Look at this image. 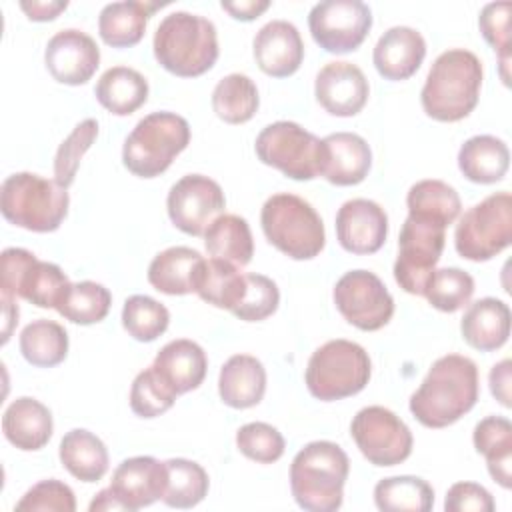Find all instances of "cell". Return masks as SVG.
Masks as SVG:
<instances>
[{
  "mask_svg": "<svg viewBox=\"0 0 512 512\" xmlns=\"http://www.w3.org/2000/svg\"><path fill=\"white\" fill-rule=\"evenodd\" d=\"M478 394L476 362L462 354H446L430 366L410 396V412L426 428H446L474 408Z\"/></svg>",
  "mask_w": 512,
  "mask_h": 512,
  "instance_id": "6da1fadb",
  "label": "cell"
},
{
  "mask_svg": "<svg viewBox=\"0 0 512 512\" xmlns=\"http://www.w3.org/2000/svg\"><path fill=\"white\" fill-rule=\"evenodd\" d=\"M482 62L464 48L442 52L430 66L420 92L424 112L438 122H458L478 104Z\"/></svg>",
  "mask_w": 512,
  "mask_h": 512,
  "instance_id": "7a4b0ae2",
  "label": "cell"
},
{
  "mask_svg": "<svg viewBox=\"0 0 512 512\" xmlns=\"http://www.w3.org/2000/svg\"><path fill=\"white\" fill-rule=\"evenodd\" d=\"M158 64L174 76L194 78L218 60L216 26L198 14L178 10L158 24L152 40Z\"/></svg>",
  "mask_w": 512,
  "mask_h": 512,
  "instance_id": "3957f363",
  "label": "cell"
},
{
  "mask_svg": "<svg viewBox=\"0 0 512 512\" xmlns=\"http://www.w3.org/2000/svg\"><path fill=\"white\" fill-rule=\"evenodd\" d=\"M350 472L348 454L330 440L306 444L290 464V490L308 512H334L342 506Z\"/></svg>",
  "mask_w": 512,
  "mask_h": 512,
  "instance_id": "277c9868",
  "label": "cell"
},
{
  "mask_svg": "<svg viewBox=\"0 0 512 512\" xmlns=\"http://www.w3.org/2000/svg\"><path fill=\"white\" fill-rule=\"evenodd\" d=\"M70 196L56 180L34 172L10 174L0 188L2 216L30 232H54L68 214Z\"/></svg>",
  "mask_w": 512,
  "mask_h": 512,
  "instance_id": "5b68a950",
  "label": "cell"
},
{
  "mask_svg": "<svg viewBox=\"0 0 512 512\" xmlns=\"http://www.w3.org/2000/svg\"><path fill=\"white\" fill-rule=\"evenodd\" d=\"M260 224L266 240L292 260L316 258L326 244L318 212L310 202L290 192L272 194L264 202Z\"/></svg>",
  "mask_w": 512,
  "mask_h": 512,
  "instance_id": "8992f818",
  "label": "cell"
},
{
  "mask_svg": "<svg viewBox=\"0 0 512 512\" xmlns=\"http://www.w3.org/2000/svg\"><path fill=\"white\" fill-rule=\"evenodd\" d=\"M188 142L190 124L186 118L166 110L152 112L126 136L122 162L134 176L156 178L168 170Z\"/></svg>",
  "mask_w": 512,
  "mask_h": 512,
  "instance_id": "52a82bcc",
  "label": "cell"
},
{
  "mask_svg": "<svg viewBox=\"0 0 512 512\" xmlns=\"http://www.w3.org/2000/svg\"><path fill=\"white\" fill-rule=\"evenodd\" d=\"M370 374L372 364L368 352L352 340L336 338L312 352L304 380L314 398L332 402L362 392Z\"/></svg>",
  "mask_w": 512,
  "mask_h": 512,
  "instance_id": "ba28073f",
  "label": "cell"
},
{
  "mask_svg": "<svg viewBox=\"0 0 512 512\" xmlns=\"http://www.w3.org/2000/svg\"><path fill=\"white\" fill-rule=\"evenodd\" d=\"M72 282L58 264L38 260L30 250L6 248L0 256L4 300L24 298L38 308H58Z\"/></svg>",
  "mask_w": 512,
  "mask_h": 512,
  "instance_id": "9c48e42d",
  "label": "cell"
},
{
  "mask_svg": "<svg viewBox=\"0 0 512 512\" xmlns=\"http://www.w3.org/2000/svg\"><path fill=\"white\" fill-rule=\"evenodd\" d=\"M512 240V196L496 192L468 208L454 230L456 252L472 262L500 254Z\"/></svg>",
  "mask_w": 512,
  "mask_h": 512,
  "instance_id": "30bf717a",
  "label": "cell"
},
{
  "mask_svg": "<svg viewBox=\"0 0 512 512\" xmlns=\"http://www.w3.org/2000/svg\"><path fill=\"white\" fill-rule=\"evenodd\" d=\"M254 150L262 164L292 180H312L322 172L324 142L290 120H278L262 128Z\"/></svg>",
  "mask_w": 512,
  "mask_h": 512,
  "instance_id": "8fae6325",
  "label": "cell"
},
{
  "mask_svg": "<svg viewBox=\"0 0 512 512\" xmlns=\"http://www.w3.org/2000/svg\"><path fill=\"white\" fill-rule=\"evenodd\" d=\"M446 242V226L408 216L398 238V258L394 262V278L398 286L414 296H424L426 282L436 270Z\"/></svg>",
  "mask_w": 512,
  "mask_h": 512,
  "instance_id": "7c38bea8",
  "label": "cell"
},
{
  "mask_svg": "<svg viewBox=\"0 0 512 512\" xmlns=\"http://www.w3.org/2000/svg\"><path fill=\"white\" fill-rule=\"evenodd\" d=\"M350 434L362 456L374 466H396L412 454L410 428L384 406H366L350 422Z\"/></svg>",
  "mask_w": 512,
  "mask_h": 512,
  "instance_id": "4fadbf2b",
  "label": "cell"
},
{
  "mask_svg": "<svg viewBox=\"0 0 512 512\" xmlns=\"http://www.w3.org/2000/svg\"><path fill=\"white\" fill-rule=\"evenodd\" d=\"M334 304L346 322L364 332L384 328L394 314V298L368 270H350L334 286Z\"/></svg>",
  "mask_w": 512,
  "mask_h": 512,
  "instance_id": "5bb4252c",
  "label": "cell"
},
{
  "mask_svg": "<svg viewBox=\"0 0 512 512\" xmlns=\"http://www.w3.org/2000/svg\"><path fill=\"white\" fill-rule=\"evenodd\" d=\"M308 28L320 48L330 54H346L368 36L372 10L360 0H324L312 6Z\"/></svg>",
  "mask_w": 512,
  "mask_h": 512,
  "instance_id": "9a60e30c",
  "label": "cell"
},
{
  "mask_svg": "<svg viewBox=\"0 0 512 512\" xmlns=\"http://www.w3.org/2000/svg\"><path fill=\"white\" fill-rule=\"evenodd\" d=\"M166 208L172 224L190 236H202L224 212L226 198L220 184L204 174H186L172 184Z\"/></svg>",
  "mask_w": 512,
  "mask_h": 512,
  "instance_id": "2e32d148",
  "label": "cell"
},
{
  "mask_svg": "<svg viewBox=\"0 0 512 512\" xmlns=\"http://www.w3.org/2000/svg\"><path fill=\"white\" fill-rule=\"evenodd\" d=\"M44 62L60 84H86L100 66V48L94 38L78 28L58 30L46 44Z\"/></svg>",
  "mask_w": 512,
  "mask_h": 512,
  "instance_id": "e0dca14e",
  "label": "cell"
},
{
  "mask_svg": "<svg viewBox=\"0 0 512 512\" xmlns=\"http://www.w3.org/2000/svg\"><path fill=\"white\" fill-rule=\"evenodd\" d=\"M318 104L332 116H356L368 102L370 86L364 72L346 60H334L320 68L314 82Z\"/></svg>",
  "mask_w": 512,
  "mask_h": 512,
  "instance_id": "ac0fdd59",
  "label": "cell"
},
{
  "mask_svg": "<svg viewBox=\"0 0 512 512\" xmlns=\"http://www.w3.org/2000/svg\"><path fill=\"white\" fill-rule=\"evenodd\" d=\"M388 236V216L380 204L368 198H352L338 208L336 238L346 252L374 254Z\"/></svg>",
  "mask_w": 512,
  "mask_h": 512,
  "instance_id": "d6986e66",
  "label": "cell"
},
{
  "mask_svg": "<svg viewBox=\"0 0 512 512\" xmlns=\"http://www.w3.org/2000/svg\"><path fill=\"white\" fill-rule=\"evenodd\" d=\"M110 488L128 512L150 506L164 496L166 464L152 456L126 458L114 470Z\"/></svg>",
  "mask_w": 512,
  "mask_h": 512,
  "instance_id": "ffe728a7",
  "label": "cell"
},
{
  "mask_svg": "<svg viewBox=\"0 0 512 512\" xmlns=\"http://www.w3.org/2000/svg\"><path fill=\"white\" fill-rule=\"evenodd\" d=\"M258 68L274 78L292 76L304 60V42L298 28L288 20H270L252 42Z\"/></svg>",
  "mask_w": 512,
  "mask_h": 512,
  "instance_id": "44dd1931",
  "label": "cell"
},
{
  "mask_svg": "<svg viewBox=\"0 0 512 512\" xmlns=\"http://www.w3.org/2000/svg\"><path fill=\"white\" fill-rule=\"evenodd\" d=\"M426 56L424 36L410 26H392L376 42L372 62L386 80L414 76Z\"/></svg>",
  "mask_w": 512,
  "mask_h": 512,
  "instance_id": "7402d4cb",
  "label": "cell"
},
{
  "mask_svg": "<svg viewBox=\"0 0 512 512\" xmlns=\"http://www.w3.org/2000/svg\"><path fill=\"white\" fill-rule=\"evenodd\" d=\"M322 172L330 184L354 186L360 184L372 166V150L368 142L354 132H334L324 140Z\"/></svg>",
  "mask_w": 512,
  "mask_h": 512,
  "instance_id": "603a6c76",
  "label": "cell"
},
{
  "mask_svg": "<svg viewBox=\"0 0 512 512\" xmlns=\"http://www.w3.org/2000/svg\"><path fill=\"white\" fill-rule=\"evenodd\" d=\"M152 368L160 380L180 396L196 390L204 382L208 358L200 344L188 338H178L160 348Z\"/></svg>",
  "mask_w": 512,
  "mask_h": 512,
  "instance_id": "cb8c5ba5",
  "label": "cell"
},
{
  "mask_svg": "<svg viewBox=\"0 0 512 512\" xmlns=\"http://www.w3.org/2000/svg\"><path fill=\"white\" fill-rule=\"evenodd\" d=\"M52 412L36 398L20 396L8 404L2 416V432L18 450H40L52 438Z\"/></svg>",
  "mask_w": 512,
  "mask_h": 512,
  "instance_id": "d4e9b609",
  "label": "cell"
},
{
  "mask_svg": "<svg viewBox=\"0 0 512 512\" xmlns=\"http://www.w3.org/2000/svg\"><path fill=\"white\" fill-rule=\"evenodd\" d=\"M460 332L466 344L480 352L502 348L510 336L508 304L492 296L472 302L460 320Z\"/></svg>",
  "mask_w": 512,
  "mask_h": 512,
  "instance_id": "484cf974",
  "label": "cell"
},
{
  "mask_svg": "<svg viewBox=\"0 0 512 512\" xmlns=\"http://www.w3.org/2000/svg\"><path fill=\"white\" fill-rule=\"evenodd\" d=\"M266 392V370L250 354H234L220 368L218 394L230 408L244 410L260 404Z\"/></svg>",
  "mask_w": 512,
  "mask_h": 512,
  "instance_id": "4316f807",
  "label": "cell"
},
{
  "mask_svg": "<svg viewBox=\"0 0 512 512\" xmlns=\"http://www.w3.org/2000/svg\"><path fill=\"white\" fill-rule=\"evenodd\" d=\"M158 2H112L100 10L98 32L112 48H128L142 40L150 16L160 8Z\"/></svg>",
  "mask_w": 512,
  "mask_h": 512,
  "instance_id": "83f0119b",
  "label": "cell"
},
{
  "mask_svg": "<svg viewBox=\"0 0 512 512\" xmlns=\"http://www.w3.org/2000/svg\"><path fill=\"white\" fill-rule=\"evenodd\" d=\"M510 166V150L504 140L492 134L468 138L458 150L460 172L476 184H494L502 180Z\"/></svg>",
  "mask_w": 512,
  "mask_h": 512,
  "instance_id": "f1b7e54d",
  "label": "cell"
},
{
  "mask_svg": "<svg viewBox=\"0 0 512 512\" xmlns=\"http://www.w3.org/2000/svg\"><path fill=\"white\" fill-rule=\"evenodd\" d=\"M202 254L188 246H172L158 252L148 266V282L162 294L184 296L194 292V278Z\"/></svg>",
  "mask_w": 512,
  "mask_h": 512,
  "instance_id": "f546056e",
  "label": "cell"
},
{
  "mask_svg": "<svg viewBox=\"0 0 512 512\" xmlns=\"http://www.w3.org/2000/svg\"><path fill=\"white\" fill-rule=\"evenodd\" d=\"M474 448L486 458L488 472L502 488L512 486V424L504 416H486L474 426Z\"/></svg>",
  "mask_w": 512,
  "mask_h": 512,
  "instance_id": "4dcf8cb0",
  "label": "cell"
},
{
  "mask_svg": "<svg viewBox=\"0 0 512 512\" xmlns=\"http://www.w3.org/2000/svg\"><path fill=\"white\" fill-rule=\"evenodd\" d=\"M62 466L82 482H98L108 472V450L104 442L84 428H74L60 440Z\"/></svg>",
  "mask_w": 512,
  "mask_h": 512,
  "instance_id": "1f68e13d",
  "label": "cell"
},
{
  "mask_svg": "<svg viewBox=\"0 0 512 512\" xmlns=\"http://www.w3.org/2000/svg\"><path fill=\"white\" fill-rule=\"evenodd\" d=\"M94 96L108 112L128 116L148 100V80L134 68L112 66L98 78Z\"/></svg>",
  "mask_w": 512,
  "mask_h": 512,
  "instance_id": "d6a6232c",
  "label": "cell"
},
{
  "mask_svg": "<svg viewBox=\"0 0 512 512\" xmlns=\"http://www.w3.org/2000/svg\"><path fill=\"white\" fill-rule=\"evenodd\" d=\"M244 286H246V278L236 268V264L220 258L202 260L194 278V292L204 302L230 312L240 302L244 294Z\"/></svg>",
  "mask_w": 512,
  "mask_h": 512,
  "instance_id": "836d02e7",
  "label": "cell"
},
{
  "mask_svg": "<svg viewBox=\"0 0 512 512\" xmlns=\"http://www.w3.org/2000/svg\"><path fill=\"white\" fill-rule=\"evenodd\" d=\"M204 246L212 258L246 266L254 256L248 222L236 214H220L204 232Z\"/></svg>",
  "mask_w": 512,
  "mask_h": 512,
  "instance_id": "e575fe53",
  "label": "cell"
},
{
  "mask_svg": "<svg viewBox=\"0 0 512 512\" xmlns=\"http://www.w3.org/2000/svg\"><path fill=\"white\" fill-rule=\"evenodd\" d=\"M260 106L258 88L250 76L232 72L218 80L212 90V110L226 124L248 122Z\"/></svg>",
  "mask_w": 512,
  "mask_h": 512,
  "instance_id": "d590c367",
  "label": "cell"
},
{
  "mask_svg": "<svg viewBox=\"0 0 512 512\" xmlns=\"http://www.w3.org/2000/svg\"><path fill=\"white\" fill-rule=\"evenodd\" d=\"M406 206L408 216H418L448 226L458 218L462 202L450 184L428 178L410 186Z\"/></svg>",
  "mask_w": 512,
  "mask_h": 512,
  "instance_id": "8d00e7d4",
  "label": "cell"
},
{
  "mask_svg": "<svg viewBox=\"0 0 512 512\" xmlns=\"http://www.w3.org/2000/svg\"><path fill=\"white\" fill-rule=\"evenodd\" d=\"M20 352L24 360L38 368H52L68 354V334L54 320H34L20 332Z\"/></svg>",
  "mask_w": 512,
  "mask_h": 512,
  "instance_id": "74e56055",
  "label": "cell"
},
{
  "mask_svg": "<svg viewBox=\"0 0 512 512\" xmlns=\"http://www.w3.org/2000/svg\"><path fill=\"white\" fill-rule=\"evenodd\" d=\"M374 502L384 512H428L434 506V490L418 476H390L374 486Z\"/></svg>",
  "mask_w": 512,
  "mask_h": 512,
  "instance_id": "f35d334b",
  "label": "cell"
},
{
  "mask_svg": "<svg viewBox=\"0 0 512 512\" xmlns=\"http://www.w3.org/2000/svg\"><path fill=\"white\" fill-rule=\"evenodd\" d=\"M166 464V488L162 502L170 508H192L200 504L208 494L206 470L186 458H170Z\"/></svg>",
  "mask_w": 512,
  "mask_h": 512,
  "instance_id": "ab89813d",
  "label": "cell"
},
{
  "mask_svg": "<svg viewBox=\"0 0 512 512\" xmlns=\"http://www.w3.org/2000/svg\"><path fill=\"white\" fill-rule=\"evenodd\" d=\"M110 304L112 294L106 286L92 280H82L68 288L62 304L56 310L66 320L88 326L104 320L110 312Z\"/></svg>",
  "mask_w": 512,
  "mask_h": 512,
  "instance_id": "60d3db41",
  "label": "cell"
},
{
  "mask_svg": "<svg viewBox=\"0 0 512 512\" xmlns=\"http://www.w3.org/2000/svg\"><path fill=\"white\" fill-rule=\"evenodd\" d=\"M170 312L158 300L146 294L126 298L122 308V326L138 342H152L166 332Z\"/></svg>",
  "mask_w": 512,
  "mask_h": 512,
  "instance_id": "b9f144b4",
  "label": "cell"
},
{
  "mask_svg": "<svg viewBox=\"0 0 512 512\" xmlns=\"http://www.w3.org/2000/svg\"><path fill=\"white\" fill-rule=\"evenodd\" d=\"M474 294V278L460 268L434 270L426 282L424 296L440 312H456L464 308Z\"/></svg>",
  "mask_w": 512,
  "mask_h": 512,
  "instance_id": "7bdbcfd3",
  "label": "cell"
},
{
  "mask_svg": "<svg viewBox=\"0 0 512 512\" xmlns=\"http://www.w3.org/2000/svg\"><path fill=\"white\" fill-rule=\"evenodd\" d=\"M98 136V122L94 118H86L80 124L74 126V130L68 134L66 140L56 150L54 156V180L68 188L78 172L82 156L88 152V148L94 144Z\"/></svg>",
  "mask_w": 512,
  "mask_h": 512,
  "instance_id": "ee69618b",
  "label": "cell"
},
{
  "mask_svg": "<svg viewBox=\"0 0 512 512\" xmlns=\"http://www.w3.org/2000/svg\"><path fill=\"white\" fill-rule=\"evenodd\" d=\"M246 286L232 314L244 322H260L272 316L280 304V290L274 280L264 274H244Z\"/></svg>",
  "mask_w": 512,
  "mask_h": 512,
  "instance_id": "f6af8a7d",
  "label": "cell"
},
{
  "mask_svg": "<svg viewBox=\"0 0 512 512\" xmlns=\"http://www.w3.org/2000/svg\"><path fill=\"white\" fill-rule=\"evenodd\" d=\"M176 394L160 380L154 368L138 372L130 388V408L140 418H156L172 408Z\"/></svg>",
  "mask_w": 512,
  "mask_h": 512,
  "instance_id": "bcb514c9",
  "label": "cell"
},
{
  "mask_svg": "<svg viewBox=\"0 0 512 512\" xmlns=\"http://www.w3.org/2000/svg\"><path fill=\"white\" fill-rule=\"evenodd\" d=\"M510 2H490L480 10L478 26L484 40L496 50L500 58V76L504 84H510Z\"/></svg>",
  "mask_w": 512,
  "mask_h": 512,
  "instance_id": "7dc6e473",
  "label": "cell"
},
{
  "mask_svg": "<svg viewBox=\"0 0 512 512\" xmlns=\"http://www.w3.org/2000/svg\"><path fill=\"white\" fill-rule=\"evenodd\" d=\"M236 446L246 458L260 464H272L282 458L286 442L272 424L248 422L236 432Z\"/></svg>",
  "mask_w": 512,
  "mask_h": 512,
  "instance_id": "c3c4849f",
  "label": "cell"
},
{
  "mask_svg": "<svg viewBox=\"0 0 512 512\" xmlns=\"http://www.w3.org/2000/svg\"><path fill=\"white\" fill-rule=\"evenodd\" d=\"M16 510L32 512H74L76 498L68 484L48 478L34 484L26 494L16 502Z\"/></svg>",
  "mask_w": 512,
  "mask_h": 512,
  "instance_id": "681fc988",
  "label": "cell"
},
{
  "mask_svg": "<svg viewBox=\"0 0 512 512\" xmlns=\"http://www.w3.org/2000/svg\"><path fill=\"white\" fill-rule=\"evenodd\" d=\"M496 508L492 494L476 482H456L448 488L444 510L446 512H492Z\"/></svg>",
  "mask_w": 512,
  "mask_h": 512,
  "instance_id": "f907efd6",
  "label": "cell"
},
{
  "mask_svg": "<svg viewBox=\"0 0 512 512\" xmlns=\"http://www.w3.org/2000/svg\"><path fill=\"white\" fill-rule=\"evenodd\" d=\"M510 366H512L510 360L504 358L502 362H498V364L492 366L490 376H488V380H490V392H492L494 398H496L502 406H506V408L512 406V402H510Z\"/></svg>",
  "mask_w": 512,
  "mask_h": 512,
  "instance_id": "816d5d0a",
  "label": "cell"
},
{
  "mask_svg": "<svg viewBox=\"0 0 512 512\" xmlns=\"http://www.w3.org/2000/svg\"><path fill=\"white\" fill-rule=\"evenodd\" d=\"M20 8L34 22L54 20L62 10L68 8L66 0H22Z\"/></svg>",
  "mask_w": 512,
  "mask_h": 512,
  "instance_id": "f5cc1de1",
  "label": "cell"
},
{
  "mask_svg": "<svg viewBox=\"0 0 512 512\" xmlns=\"http://www.w3.org/2000/svg\"><path fill=\"white\" fill-rule=\"evenodd\" d=\"M222 10H226L232 18L242 20V22H250L254 18H258L264 10L270 8L268 0H238V2H220Z\"/></svg>",
  "mask_w": 512,
  "mask_h": 512,
  "instance_id": "db71d44e",
  "label": "cell"
},
{
  "mask_svg": "<svg viewBox=\"0 0 512 512\" xmlns=\"http://www.w3.org/2000/svg\"><path fill=\"white\" fill-rule=\"evenodd\" d=\"M88 510L90 512H98V510H124V506H122V502L116 498V494L112 492V488L108 486V488H104V490H100L96 496H94V500L90 502V506H88Z\"/></svg>",
  "mask_w": 512,
  "mask_h": 512,
  "instance_id": "11a10c76",
  "label": "cell"
},
{
  "mask_svg": "<svg viewBox=\"0 0 512 512\" xmlns=\"http://www.w3.org/2000/svg\"><path fill=\"white\" fill-rule=\"evenodd\" d=\"M2 316H4V338H2V342H8L12 326L18 324V304H14V300H4L2 298Z\"/></svg>",
  "mask_w": 512,
  "mask_h": 512,
  "instance_id": "9f6ffc18",
  "label": "cell"
}]
</instances>
